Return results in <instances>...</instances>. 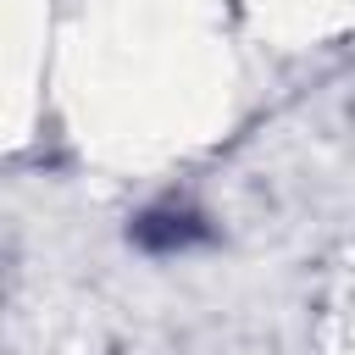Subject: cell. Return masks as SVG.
I'll use <instances>...</instances> for the list:
<instances>
[{
  "label": "cell",
  "mask_w": 355,
  "mask_h": 355,
  "mask_svg": "<svg viewBox=\"0 0 355 355\" xmlns=\"http://www.w3.org/2000/svg\"><path fill=\"white\" fill-rule=\"evenodd\" d=\"M200 227H194V216H144L139 222V244H150V250H172V244H189Z\"/></svg>",
  "instance_id": "6da1fadb"
}]
</instances>
